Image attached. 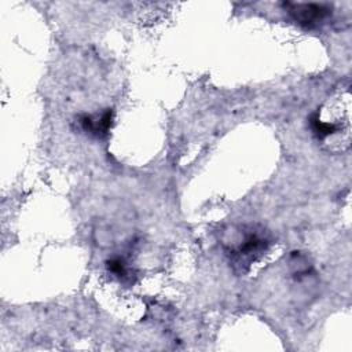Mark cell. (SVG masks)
<instances>
[{"label": "cell", "mask_w": 352, "mask_h": 352, "mask_svg": "<svg viewBox=\"0 0 352 352\" xmlns=\"http://www.w3.org/2000/svg\"><path fill=\"white\" fill-rule=\"evenodd\" d=\"M285 8L297 23L307 28L324 23L333 14V7L323 3H285Z\"/></svg>", "instance_id": "7a4b0ae2"}, {"label": "cell", "mask_w": 352, "mask_h": 352, "mask_svg": "<svg viewBox=\"0 0 352 352\" xmlns=\"http://www.w3.org/2000/svg\"><path fill=\"white\" fill-rule=\"evenodd\" d=\"M107 268L109 271H111L114 275L117 276H126L128 275V268H126V264L121 260V258H111L107 261Z\"/></svg>", "instance_id": "277c9868"}, {"label": "cell", "mask_w": 352, "mask_h": 352, "mask_svg": "<svg viewBox=\"0 0 352 352\" xmlns=\"http://www.w3.org/2000/svg\"><path fill=\"white\" fill-rule=\"evenodd\" d=\"M230 261L239 270L253 264L270 246V239L263 228L256 226H243L239 228L230 242L224 243Z\"/></svg>", "instance_id": "6da1fadb"}, {"label": "cell", "mask_w": 352, "mask_h": 352, "mask_svg": "<svg viewBox=\"0 0 352 352\" xmlns=\"http://www.w3.org/2000/svg\"><path fill=\"white\" fill-rule=\"evenodd\" d=\"M80 124L87 133L102 138L107 135L113 124V110L107 109L100 116H82L80 117Z\"/></svg>", "instance_id": "3957f363"}]
</instances>
